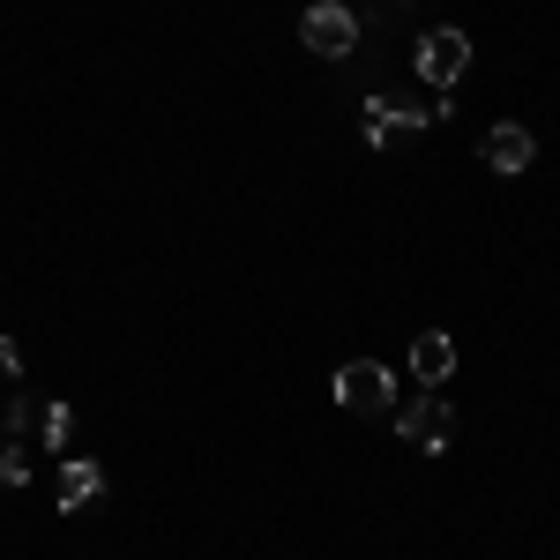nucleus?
I'll use <instances>...</instances> for the list:
<instances>
[{
	"mask_svg": "<svg viewBox=\"0 0 560 560\" xmlns=\"http://www.w3.org/2000/svg\"><path fill=\"white\" fill-rule=\"evenodd\" d=\"M337 404L359 411V419H382V411H396V374L374 366V359H351L345 374H337Z\"/></svg>",
	"mask_w": 560,
	"mask_h": 560,
	"instance_id": "2",
	"label": "nucleus"
},
{
	"mask_svg": "<svg viewBox=\"0 0 560 560\" xmlns=\"http://www.w3.org/2000/svg\"><path fill=\"white\" fill-rule=\"evenodd\" d=\"M448 404H433V396H419V404H396V433L411 441V448H448Z\"/></svg>",
	"mask_w": 560,
	"mask_h": 560,
	"instance_id": "6",
	"label": "nucleus"
},
{
	"mask_svg": "<svg viewBox=\"0 0 560 560\" xmlns=\"http://www.w3.org/2000/svg\"><path fill=\"white\" fill-rule=\"evenodd\" d=\"M300 38H306V52H322V60H345V52H359V15H351L345 0H314L300 15Z\"/></svg>",
	"mask_w": 560,
	"mask_h": 560,
	"instance_id": "1",
	"label": "nucleus"
},
{
	"mask_svg": "<svg viewBox=\"0 0 560 560\" xmlns=\"http://www.w3.org/2000/svg\"><path fill=\"white\" fill-rule=\"evenodd\" d=\"M464 68H471V38H464L456 23H441V31H427V38H419V75H427L433 90H448Z\"/></svg>",
	"mask_w": 560,
	"mask_h": 560,
	"instance_id": "4",
	"label": "nucleus"
},
{
	"mask_svg": "<svg viewBox=\"0 0 560 560\" xmlns=\"http://www.w3.org/2000/svg\"><path fill=\"white\" fill-rule=\"evenodd\" d=\"M441 113H448V105H419V97L388 90V97H366V105H359V128H366L374 150H388V135H396V128H427V120H441Z\"/></svg>",
	"mask_w": 560,
	"mask_h": 560,
	"instance_id": "3",
	"label": "nucleus"
},
{
	"mask_svg": "<svg viewBox=\"0 0 560 560\" xmlns=\"http://www.w3.org/2000/svg\"><path fill=\"white\" fill-rule=\"evenodd\" d=\"M23 374V351H15V337H0V382H15Z\"/></svg>",
	"mask_w": 560,
	"mask_h": 560,
	"instance_id": "11",
	"label": "nucleus"
},
{
	"mask_svg": "<svg viewBox=\"0 0 560 560\" xmlns=\"http://www.w3.org/2000/svg\"><path fill=\"white\" fill-rule=\"evenodd\" d=\"M97 493H105V464H90V456L60 464V509H90Z\"/></svg>",
	"mask_w": 560,
	"mask_h": 560,
	"instance_id": "8",
	"label": "nucleus"
},
{
	"mask_svg": "<svg viewBox=\"0 0 560 560\" xmlns=\"http://www.w3.org/2000/svg\"><path fill=\"white\" fill-rule=\"evenodd\" d=\"M486 165H493V173H501V179L530 173V165H538V135L523 128V120H501V128L486 135Z\"/></svg>",
	"mask_w": 560,
	"mask_h": 560,
	"instance_id": "5",
	"label": "nucleus"
},
{
	"mask_svg": "<svg viewBox=\"0 0 560 560\" xmlns=\"http://www.w3.org/2000/svg\"><path fill=\"white\" fill-rule=\"evenodd\" d=\"M411 374L427 388H441L448 374H456V337H441V329H427L419 345H411Z\"/></svg>",
	"mask_w": 560,
	"mask_h": 560,
	"instance_id": "7",
	"label": "nucleus"
},
{
	"mask_svg": "<svg viewBox=\"0 0 560 560\" xmlns=\"http://www.w3.org/2000/svg\"><path fill=\"white\" fill-rule=\"evenodd\" d=\"M23 478H31L23 448H15V441H0V486H23Z\"/></svg>",
	"mask_w": 560,
	"mask_h": 560,
	"instance_id": "10",
	"label": "nucleus"
},
{
	"mask_svg": "<svg viewBox=\"0 0 560 560\" xmlns=\"http://www.w3.org/2000/svg\"><path fill=\"white\" fill-rule=\"evenodd\" d=\"M38 433H45V448H68V433H75V411H68V404H45V411H38Z\"/></svg>",
	"mask_w": 560,
	"mask_h": 560,
	"instance_id": "9",
	"label": "nucleus"
}]
</instances>
